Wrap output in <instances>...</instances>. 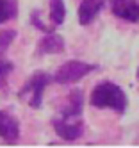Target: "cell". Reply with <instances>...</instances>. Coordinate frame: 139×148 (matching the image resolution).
I'll return each instance as SVG.
<instances>
[{"label": "cell", "instance_id": "2", "mask_svg": "<svg viewBox=\"0 0 139 148\" xmlns=\"http://www.w3.org/2000/svg\"><path fill=\"white\" fill-rule=\"evenodd\" d=\"M52 82V77L45 71H36L30 79H27V82L21 86L18 97L20 100H23L29 107L32 109H39L41 102H43V93H45L47 86Z\"/></svg>", "mask_w": 139, "mask_h": 148}, {"label": "cell", "instance_id": "8", "mask_svg": "<svg viewBox=\"0 0 139 148\" xmlns=\"http://www.w3.org/2000/svg\"><path fill=\"white\" fill-rule=\"evenodd\" d=\"M82 109H84L82 91L80 89H73L66 97V102H64L59 114H62V116H82Z\"/></svg>", "mask_w": 139, "mask_h": 148}, {"label": "cell", "instance_id": "1", "mask_svg": "<svg viewBox=\"0 0 139 148\" xmlns=\"http://www.w3.org/2000/svg\"><path fill=\"white\" fill-rule=\"evenodd\" d=\"M89 103L98 109H112L118 114H123L127 111V95L123 89L114 82H100L91 95H89Z\"/></svg>", "mask_w": 139, "mask_h": 148}, {"label": "cell", "instance_id": "4", "mask_svg": "<svg viewBox=\"0 0 139 148\" xmlns=\"http://www.w3.org/2000/svg\"><path fill=\"white\" fill-rule=\"evenodd\" d=\"M52 127L55 134L64 141H77L84 134V121L80 116H62L57 114L52 120Z\"/></svg>", "mask_w": 139, "mask_h": 148}, {"label": "cell", "instance_id": "3", "mask_svg": "<svg viewBox=\"0 0 139 148\" xmlns=\"http://www.w3.org/2000/svg\"><path fill=\"white\" fill-rule=\"evenodd\" d=\"M96 68H98L96 64H89V62H84V61H68L57 68L53 80L57 84H62V86H68V84L79 82L80 79H84L88 73L94 71Z\"/></svg>", "mask_w": 139, "mask_h": 148}, {"label": "cell", "instance_id": "11", "mask_svg": "<svg viewBox=\"0 0 139 148\" xmlns=\"http://www.w3.org/2000/svg\"><path fill=\"white\" fill-rule=\"evenodd\" d=\"M18 14L16 0H0V23H5Z\"/></svg>", "mask_w": 139, "mask_h": 148}, {"label": "cell", "instance_id": "13", "mask_svg": "<svg viewBox=\"0 0 139 148\" xmlns=\"http://www.w3.org/2000/svg\"><path fill=\"white\" fill-rule=\"evenodd\" d=\"M14 38H16V30H13V29H7V30L0 32V56H4L7 52L9 45L14 41Z\"/></svg>", "mask_w": 139, "mask_h": 148}, {"label": "cell", "instance_id": "12", "mask_svg": "<svg viewBox=\"0 0 139 148\" xmlns=\"http://www.w3.org/2000/svg\"><path fill=\"white\" fill-rule=\"evenodd\" d=\"M14 70V64L11 61H7L4 56H0V88H7V79L11 75V71Z\"/></svg>", "mask_w": 139, "mask_h": 148}, {"label": "cell", "instance_id": "7", "mask_svg": "<svg viewBox=\"0 0 139 148\" xmlns=\"http://www.w3.org/2000/svg\"><path fill=\"white\" fill-rule=\"evenodd\" d=\"M105 0H82L79 7V23L89 25L93 20L98 16V13L103 9Z\"/></svg>", "mask_w": 139, "mask_h": 148}, {"label": "cell", "instance_id": "6", "mask_svg": "<svg viewBox=\"0 0 139 148\" xmlns=\"http://www.w3.org/2000/svg\"><path fill=\"white\" fill-rule=\"evenodd\" d=\"M111 9L125 22H139V4L136 0H111Z\"/></svg>", "mask_w": 139, "mask_h": 148}, {"label": "cell", "instance_id": "14", "mask_svg": "<svg viewBox=\"0 0 139 148\" xmlns=\"http://www.w3.org/2000/svg\"><path fill=\"white\" fill-rule=\"evenodd\" d=\"M137 80H139V68H137Z\"/></svg>", "mask_w": 139, "mask_h": 148}, {"label": "cell", "instance_id": "5", "mask_svg": "<svg viewBox=\"0 0 139 148\" xmlns=\"http://www.w3.org/2000/svg\"><path fill=\"white\" fill-rule=\"evenodd\" d=\"M0 139L9 145L20 139V123L7 111H0Z\"/></svg>", "mask_w": 139, "mask_h": 148}, {"label": "cell", "instance_id": "10", "mask_svg": "<svg viewBox=\"0 0 139 148\" xmlns=\"http://www.w3.org/2000/svg\"><path fill=\"white\" fill-rule=\"evenodd\" d=\"M66 16V7H64L62 0H50V20H52V27H57L64 22Z\"/></svg>", "mask_w": 139, "mask_h": 148}, {"label": "cell", "instance_id": "9", "mask_svg": "<svg viewBox=\"0 0 139 148\" xmlns=\"http://www.w3.org/2000/svg\"><path fill=\"white\" fill-rule=\"evenodd\" d=\"M64 50V39L53 32H48L45 38L38 41V54H61Z\"/></svg>", "mask_w": 139, "mask_h": 148}]
</instances>
